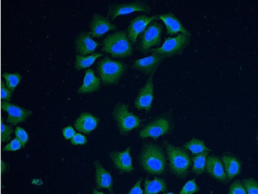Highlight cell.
Returning <instances> with one entry per match:
<instances>
[{"instance_id":"484cf974","label":"cell","mask_w":258,"mask_h":194,"mask_svg":"<svg viewBox=\"0 0 258 194\" xmlns=\"http://www.w3.org/2000/svg\"><path fill=\"white\" fill-rule=\"evenodd\" d=\"M183 147L189 150L194 155H197L205 151L212 150L206 147L203 140L193 138L186 142Z\"/></svg>"},{"instance_id":"f546056e","label":"cell","mask_w":258,"mask_h":194,"mask_svg":"<svg viewBox=\"0 0 258 194\" xmlns=\"http://www.w3.org/2000/svg\"><path fill=\"white\" fill-rule=\"evenodd\" d=\"M228 194H247V193L242 182L239 180H236L231 184Z\"/></svg>"},{"instance_id":"8d00e7d4","label":"cell","mask_w":258,"mask_h":194,"mask_svg":"<svg viewBox=\"0 0 258 194\" xmlns=\"http://www.w3.org/2000/svg\"><path fill=\"white\" fill-rule=\"evenodd\" d=\"M62 132L64 138L67 140L71 139L76 133L73 127L71 125L63 128Z\"/></svg>"},{"instance_id":"d590c367","label":"cell","mask_w":258,"mask_h":194,"mask_svg":"<svg viewBox=\"0 0 258 194\" xmlns=\"http://www.w3.org/2000/svg\"><path fill=\"white\" fill-rule=\"evenodd\" d=\"M142 180L141 178L139 179L127 194H144V191L141 186Z\"/></svg>"},{"instance_id":"1f68e13d","label":"cell","mask_w":258,"mask_h":194,"mask_svg":"<svg viewBox=\"0 0 258 194\" xmlns=\"http://www.w3.org/2000/svg\"><path fill=\"white\" fill-rule=\"evenodd\" d=\"M16 137L20 142L22 148H25V144L28 141V134L27 132L22 127H17L15 130Z\"/></svg>"},{"instance_id":"f35d334b","label":"cell","mask_w":258,"mask_h":194,"mask_svg":"<svg viewBox=\"0 0 258 194\" xmlns=\"http://www.w3.org/2000/svg\"><path fill=\"white\" fill-rule=\"evenodd\" d=\"M92 194H104L103 192L99 191L97 190L95 188L93 189Z\"/></svg>"},{"instance_id":"7402d4cb","label":"cell","mask_w":258,"mask_h":194,"mask_svg":"<svg viewBox=\"0 0 258 194\" xmlns=\"http://www.w3.org/2000/svg\"><path fill=\"white\" fill-rule=\"evenodd\" d=\"M221 159L228 181L240 173L241 165L237 158L228 155L223 156Z\"/></svg>"},{"instance_id":"52a82bcc","label":"cell","mask_w":258,"mask_h":194,"mask_svg":"<svg viewBox=\"0 0 258 194\" xmlns=\"http://www.w3.org/2000/svg\"><path fill=\"white\" fill-rule=\"evenodd\" d=\"M163 25L155 21L151 22L141 34L139 49L146 54L151 47L157 46L161 42Z\"/></svg>"},{"instance_id":"ac0fdd59","label":"cell","mask_w":258,"mask_h":194,"mask_svg":"<svg viewBox=\"0 0 258 194\" xmlns=\"http://www.w3.org/2000/svg\"><path fill=\"white\" fill-rule=\"evenodd\" d=\"M95 167V183L97 189L106 188L113 193V180L110 173L107 171L99 160L93 163Z\"/></svg>"},{"instance_id":"4316f807","label":"cell","mask_w":258,"mask_h":194,"mask_svg":"<svg viewBox=\"0 0 258 194\" xmlns=\"http://www.w3.org/2000/svg\"><path fill=\"white\" fill-rule=\"evenodd\" d=\"M2 76L6 80V85L7 87L13 92L16 87L20 82L22 77L21 74L17 72L9 73L3 72Z\"/></svg>"},{"instance_id":"8fae6325","label":"cell","mask_w":258,"mask_h":194,"mask_svg":"<svg viewBox=\"0 0 258 194\" xmlns=\"http://www.w3.org/2000/svg\"><path fill=\"white\" fill-rule=\"evenodd\" d=\"M154 98L153 76H149L144 85L140 89L135 100V107L139 110L149 112L151 108Z\"/></svg>"},{"instance_id":"2e32d148","label":"cell","mask_w":258,"mask_h":194,"mask_svg":"<svg viewBox=\"0 0 258 194\" xmlns=\"http://www.w3.org/2000/svg\"><path fill=\"white\" fill-rule=\"evenodd\" d=\"M158 19H161L165 24L167 34L173 35L180 32L191 36L190 32L183 26L180 20L175 15L169 12L168 13L158 15Z\"/></svg>"},{"instance_id":"5b68a950","label":"cell","mask_w":258,"mask_h":194,"mask_svg":"<svg viewBox=\"0 0 258 194\" xmlns=\"http://www.w3.org/2000/svg\"><path fill=\"white\" fill-rule=\"evenodd\" d=\"M128 106L122 103H117L114 107L112 115L115 119L120 133L125 135L140 126L141 120L129 112Z\"/></svg>"},{"instance_id":"603a6c76","label":"cell","mask_w":258,"mask_h":194,"mask_svg":"<svg viewBox=\"0 0 258 194\" xmlns=\"http://www.w3.org/2000/svg\"><path fill=\"white\" fill-rule=\"evenodd\" d=\"M144 194H158L167 190V185L164 179L156 177L153 180L146 178L144 183Z\"/></svg>"},{"instance_id":"5bb4252c","label":"cell","mask_w":258,"mask_h":194,"mask_svg":"<svg viewBox=\"0 0 258 194\" xmlns=\"http://www.w3.org/2000/svg\"><path fill=\"white\" fill-rule=\"evenodd\" d=\"M116 27L108 17L95 13L90 23V33L92 37H100L108 31L115 30Z\"/></svg>"},{"instance_id":"e0dca14e","label":"cell","mask_w":258,"mask_h":194,"mask_svg":"<svg viewBox=\"0 0 258 194\" xmlns=\"http://www.w3.org/2000/svg\"><path fill=\"white\" fill-rule=\"evenodd\" d=\"M99 43L91 37L90 32L83 31L75 38L76 50L77 54L85 56L92 53Z\"/></svg>"},{"instance_id":"30bf717a","label":"cell","mask_w":258,"mask_h":194,"mask_svg":"<svg viewBox=\"0 0 258 194\" xmlns=\"http://www.w3.org/2000/svg\"><path fill=\"white\" fill-rule=\"evenodd\" d=\"M1 107L8 113L6 122L13 125L25 122L32 114V111L29 109L7 101H2Z\"/></svg>"},{"instance_id":"6da1fadb","label":"cell","mask_w":258,"mask_h":194,"mask_svg":"<svg viewBox=\"0 0 258 194\" xmlns=\"http://www.w3.org/2000/svg\"><path fill=\"white\" fill-rule=\"evenodd\" d=\"M140 161L143 169L151 174L160 175L165 170L166 161L164 152L156 144L147 143L144 146Z\"/></svg>"},{"instance_id":"7a4b0ae2","label":"cell","mask_w":258,"mask_h":194,"mask_svg":"<svg viewBox=\"0 0 258 194\" xmlns=\"http://www.w3.org/2000/svg\"><path fill=\"white\" fill-rule=\"evenodd\" d=\"M102 51L116 58H124L132 55L133 47L124 30L108 35L104 39Z\"/></svg>"},{"instance_id":"4fadbf2b","label":"cell","mask_w":258,"mask_h":194,"mask_svg":"<svg viewBox=\"0 0 258 194\" xmlns=\"http://www.w3.org/2000/svg\"><path fill=\"white\" fill-rule=\"evenodd\" d=\"M158 19V15L148 17L142 15L138 16L131 20L126 31L127 37L131 42L135 43L139 35L143 32L151 22Z\"/></svg>"},{"instance_id":"8992f818","label":"cell","mask_w":258,"mask_h":194,"mask_svg":"<svg viewBox=\"0 0 258 194\" xmlns=\"http://www.w3.org/2000/svg\"><path fill=\"white\" fill-rule=\"evenodd\" d=\"M190 37L180 33L174 37H166L161 46L152 48L150 52L157 54L164 59L180 55L189 44Z\"/></svg>"},{"instance_id":"60d3db41","label":"cell","mask_w":258,"mask_h":194,"mask_svg":"<svg viewBox=\"0 0 258 194\" xmlns=\"http://www.w3.org/2000/svg\"><path fill=\"white\" fill-rule=\"evenodd\" d=\"M257 143H258V133H257Z\"/></svg>"},{"instance_id":"44dd1931","label":"cell","mask_w":258,"mask_h":194,"mask_svg":"<svg viewBox=\"0 0 258 194\" xmlns=\"http://www.w3.org/2000/svg\"><path fill=\"white\" fill-rule=\"evenodd\" d=\"M100 78L95 75L94 71L89 68L85 72L83 83L78 89L77 92L88 93L97 91L100 88Z\"/></svg>"},{"instance_id":"83f0119b","label":"cell","mask_w":258,"mask_h":194,"mask_svg":"<svg viewBox=\"0 0 258 194\" xmlns=\"http://www.w3.org/2000/svg\"><path fill=\"white\" fill-rule=\"evenodd\" d=\"M247 194H258V182L253 178L244 179L242 181Z\"/></svg>"},{"instance_id":"277c9868","label":"cell","mask_w":258,"mask_h":194,"mask_svg":"<svg viewBox=\"0 0 258 194\" xmlns=\"http://www.w3.org/2000/svg\"><path fill=\"white\" fill-rule=\"evenodd\" d=\"M97 68L103 84H116L127 70L125 63L108 57L100 60Z\"/></svg>"},{"instance_id":"d6986e66","label":"cell","mask_w":258,"mask_h":194,"mask_svg":"<svg viewBox=\"0 0 258 194\" xmlns=\"http://www.w3.org/2000/svg\"><path fill=\"white\" fill-rule=\"evenodd\" d=\"M205 170L213 178L223 182L228 181L223 162L218 157H207Z\"/></svg>"},{"instance_id":"9c48e42d","label":"cell","mask_w":258,"mask_h":194,"mask_svg":"<svg viewBox=\"0 0 258 194\" xmlns=\"http://www.w3.org/2000/svg\"><path fill=\"white\" fill-rule=\"evenodd\" d=\"M170 129V122L164 117H160L147 124L139 133L141 138L151 137L155 139L166 134Z\"/></svg>"},{"instance_id":"3957f363","label":"cell","mask_w":258,"mask_h":194,"mask_svg":"<svg viewBox=\"0 0 258 194\" xmlns=\"http://www.w3.org/2000/svg\"><path fill=\"white\" fill-rule=\"evenodd\" d=\"M164 146L169 162V169L175 176L183 178L188 174L191 159L186 151L165 141Z\"/></svg>"},{"instance_id":"cb8c5ba5","label":"cell","mask_w":258,"mask_h":194,"mask_svg":"<svg viewBox=\"0 0 258 194\" xmlns=\"http://www.w3.org/2000/svg\"><path fill=\"white\" fill-rule=\"evenodd\" d=\"M103 55V53L99 52L93 53L86 56L76 54L75 67L77 70L88 67L91 66L98 58L101 57Z\"/></svg>"},{"instance_id":"d4e9b609","label":"cell","mask_w":258,"mask_h":194,"mask_svg":"<svg viewBox=\"0 0 258 194\" xmlns=\"http://www.w3.org/2000/svg\"><path fill=\"white\" fill-rule=\"evenodd\" d=\"M208 154V151L196 155L192 158L194 165L192 168V172L197 175L203 173L206 169V164Z\"/></svg>"},{"instance_id":"9a60e30c","label":"cell","mask_w":258,"mask_h":194,"mask_svg":"<svg viewBox=\"0 0 258 194\" xmlns=\"http://www.w3.org/2000/svg\"><path fill=\"white\" fill-rule=\"evenodd\" d=\"M130 152L131 147H129L123 151H114L110 153V157L114 166L120 173H130L134 169Z\"/></svg>"},{"instance_id":"ffe728a7","label":"cell","mask_w":258,"mask_h":194,"mask_svg":"<svg viewBox=\"0 0 258 194\" xmlns=\"http://www.w3.org/2000/svg\"><path fill=\"white\" fill-rule=\"evenodd\" d=\"M99 119L88 112L82 113L74 123L75 128L85 134H89L97 127Z\"/></svg>"},{"instance_id":"f1b7e54d","label":"cell","mask_w":258,"mask_h":194,"mask_svg":"<svg viewBox=\"0 0 258 194\" xmlns=\"http://www.w3.org/2000/svg\"><path fill=\"white\" fill-rule=\"evenodd\" d=\"M200 189L196 183L195 178L188 180L186 182L180 191L179 194H194Z\"/></svg>"},{"instance_id":"4dcf8cb0","label":"cell","mask_w":258,"mask_h":194,"mask_svg":"<svg viewBox=\"0 0 258 194\" xmlns=\"http://www.w3.org/2000/svg\"><path fill=\"white\" fill-rule=\"evenodd\" d=\"M1 128L2 142L9 141L11 139V134L13 132L12 126L4 124L2 119Z\"/></svg>"},{"instance_id":"836d02e7","label":"cell","mask_w":258,"mask_h":194,"mask_svg":"<svg viewBox=\"0 0 258 194\" xmlns=\"http://www.w3.org/2000/svg\"><path fill=\"white\" fill-rule=\"evenodd\" d=\"M22 145L19 140L15 137L3 149L4 151H15L20 150Z\"/></svg>"},{"instance_id":"ab89813d","label":"cell","mask_w":258,"mask_h":194,"mask_svg":"<svg viewBox=\"0 0 258 194\" xmlns=\"http://www.w3.org/2000/svg\"><path fill=\"white\" fill-rule=\"evenodd\" d=\"M164 194H175V193L169 192L164 193Z\"/></svg>"},{"instance_id":"e575fe53","label":"cell","mask_w":258,"mask_h":194,"mask_svg":"<svg viewBox=\"0 0 258 194\" xmlns=\"http://www.w3.org/2000/svg\"><path fill=\"white\" fill-rule=\"evenodd\" d=\"M87 142V137L81 133H76L71 139V142L73 145H84Z\"/></svg>"},{"instance_id":"74e56055","label":"cell","mask_w":258,"mask_h":194,"mask_svg":"<svg viewBox=\"0 0 258 194\" xmlns=\"http://www.w3.org/2000/svg\"><path fill=\"white\" fill-rule=\"evenodd\" d=\"M1 173L3 174V172H5L7 170V165L6 163L2 160L1 161Z\"/></svg>"},{"instance_id":"d6a6232c","label":"cell","mask_w":258,"mask_h":194,"mask_svg":"<svg viewBox=\"0 0 258 194\" xmlns=\"http://www.w3.org/2000/svg\"><path fill=\"white\" fill-rule=\"evenodd\" d=\"M12 92L7 87L3 80L1 83V99L7 101H10Z\"/></svg>"},{"instance_id":"7c38bea8","label":"cell","mask_w":258,"mask_h":194,"mask_svg":"<svg viewBox=\"0 0 258 194\" xmlns=\"http://www.w3.org/2000/svg\"><path fill=\"white\" fill-rule=\"evenodd\" d=\"M164 59L161 56L152 53L148 57L135 60L132 67L143 74L153 76Z\"/></svg>"},{"instance_id":"ba28073f","label":"cell","mask_w":258,"mask_h":194,"mask_svg":"<svg viewBox=\"0 0 258 194\" xmlns=\"http://www.w3.org/2000/svg\"><path fill=\"white\" fill-rule=\"evenodd\" d=\"M151 10V7L143 1L125 3H114L108 6L107 16L111 20H113L119 15H126L137 11L149 13Z\"/></svg>"}]
</instances>
